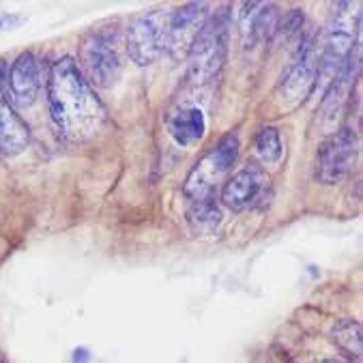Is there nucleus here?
Listing matches in <instances>:
<instances>
[{"label": "nucleus", "instance_id": "obj_9", "mask_svg": "<svg viewBox=\"0 0 363 363\" xmlns=\"http://www.w3.org/2000/svg\"><path fill=\"white\" fill-rule=\"evenodd\" d=\"M359 60H361V48L354 45L352 52L348 54V58L344 60L342 69L337 71V76L333 78V82L327 86V91L323 93V104L318 110V118L320 125L331 133L333 125L337 123L340 114L344 112V106L348 101V93L354 84V78L359 74Z\"/></svg>", "mask_w": 363, "mask_h": 363}, {"label": "nucleus", "instance_id": "obj_17", "mask_svg": "<svg viewBox=\"0 0 363 363\" xmlns=\"http://www.w3.org/2000/svg\"><path fill=\"white\" fill-rule=\"evenodd\" d=\"M254 149H256V155L258 160L264 164V166H275L279 164L281 155H284V147H281V138L277 133L275 127H262L256 135V142H254Z\"/></svg>", "mask_w": 363, "mask_h": 363}, {"label": "nucleus", "instance_id": "obj_13", "mask_svg": "<svg viewBox=\"0 0 363 363\" xmlns=\"http://www.w3.org/2000/svg\"><path fill=\"white\" fill-rule=\"evenodd\" d=\"M267 185L264 172L258 166H245L235 172L222 187V202L233 211L252 206Z\"/></svg>", "mask_w": 363, "mask_h": 363}, {"label": "nucleus", "instance_id": "obj_4", "mask_svg": "<svg viewBox=\"0 0 363 363\" xmlns=\"http://www.w3.org/2000/svg\"><path fill=\"white\" fill-rule=\"evenodd\" d=\"M78 67L93 89L95 86L112 89L123 74L116 30H110V28L89 30L80 41Z\"/></svg>", "mask_w": 363, "mask_h": 363}, {"label": "nucleus", "instance_id": "obj_15", "mask_svg": "<svg viewBox=\"0 0 363 363\" xmlns=\"http://www.w3.org/2000/svg\"><path fill=\"white\" fill-rule=\"evenodd\" d=\"M168 129H170V135L181 144V147H189V144L202 140V135L206 131V121L198 106H189V108L174 112L168 118Z\"/></svg>", "mask_w": 363, "mask_h": 363}, {"label": "nucleus", "instance_id": "obj_12", "mask_svg": "<svg viewBox=\"0 0 363 363\" xmlns=\"http://www.w3.org/2000/svg\"><path fill=\"white\" fill-rule=\"evenodd\" d=\"M41 89L39 78V62L33 52H22L7 76V99L11 97V106L28 108L37 101Z\"/></svg>", "mask_w": 363, "mask_h": 363}, {"label": "nucleus", "instance_id": "obj_18", "mask_svg": "<svg viewBox=\"0 0 363 363\" xmlns=\"http://www.w3.org/2000/svg\"><path fill=\"white\" fill-rule=\"evenodd\" d=\"M331 335H333V342L342 350H346L352 357H361V352H363V331H361V325L357 320L346 318V320L335 323Z\"/></svg>", "mask_w": 363, "mask_h": 363}, {"label": "nucleus", "instance_id": "obj_2", "mask_svg": "<svg viewBox=\"0 0 363 363\" xmlns=\"http://www.w3.org/2000/svg\"><path fill=\"white\" fill-rule=\"evenodd\" d=\"M361 5L359 3H340L333 9V18L327 26L325 39L320 43L318 69H316V86L314 91L325 93L327 86L333 82L337 71L342 69L344 60L357 45L359 20H361Z\"/></svg>", "mask_w": 363, "mask_h": 363}, {"label": "nucleus", "instance_id": "obj_11", "mask_svg": "<svg viewBox=\"0 0 363 363\" xmlns=\"http://www.w3.org/2000/svg\"><path fill=\"white\" fill-rule=\"evenodd\" d=\"M28 125L16 114L11 101L7 99V74L5 65L0 62V155H20L28 147Z\"/></svg>", "mask_w": 363, "mask_h": 363}, {"label": "nucleus", "instance_id": "obj_20", "mask_svg": "<svg viewBox=\"0 0 363 363\" xmlns=\"http://www.w3.org/2000/svg\"><path fill=\"white\" fill-rule=\"evenodd\" d=\"M0 363H5V361H3V357H0Z\"/></svg>", "mask_w": 363, "mask_h": 363}, {"label": "nucleus", "instance_id": "obj_7", "mask_svg": "<svg viewBox=\"0 0 363 363\" xmlns=\"http://www.w3.org/2000/svg\"><path fill=\"white\" fill-rule=\"evenodd\" d=\"M168 20L170 13L160 9L142 13L131 20V24L127 26L125 48L135 65L140 67L153 65L164 54L166 39H168Z\"/></svg>", "mask_w": 363, "mask_h": 363}, {"label": "nucleus", "instance_id": "obj_10", "mask_svg": "<svg viewBox=\"0 0 363 363\" xmlns=\"http://www.w3.org/2000/svg\"><path fill=\"white\" fill-rule=\"evenodd\" d=\"M208 7L204 3H189L177 9L168 20V39L166 50L172 54V58L187 56L196 35L200 33L202 24L208 18Z\"/></svg>", "mask_w": 363, "mask_h": 363}, {"label": "nucleus", "instance_id": "obj_8", "mask_svg": "<svg viewBox=\"0 0 363 363\" xmlns=\"http://www.w3.org/2000/svg\"><path fill=\"white\" fill-rule=\"evenodd\" d=\"M359 138L350 127L331 131L316 153V179L325 185H335L346 179L357 164Z\"/></svg>", "mask_w": 363, "mask_h": 363}, {"label": "nucleus", "instance_id": "obj_16", "mask_svg": "<svg viewBox=\"0 0 363 363\" xmlns=\"http://www.w3.org/2000/svg\"><path fill=\"white\" fill-rule=\"evenodd\" d=\"M187 220L196 233H211L220 226L222 213L215 202V194L187 200Z\"/></svg>", "mask_w": 363, "mask_h": 363}, {"label": "nucleus", "instance_id": "obj_5", "mask_svg": "<svg viewBox=\"0 0 363 363\" xmlns=\"http://www.w3.org/2000/svg\"><path fill=\"white\" fill-rule=\"evenodd\" d=\"M318 56L320 48L316 45V41L312 37L301 39V45L297 48L295 58L288 65L277 89V101L284 110H295L314 93Z\"/></svg>", "mask_w": 363, "mask_h": 363}, {"label": "nucleus", "instance_id": "obj_6", "mask_svg": "<svg viewBox=\"0 0 363 363\" xmlns=\"http://www.w3.org/2000/svg\"><path fill=\"white\" fill-rule=\"evenodd\" d=\"M237 157H239V135L237 133L222 135L187 177L185 183L187 200L215 194V185L235 166Z\"/></svg>", "mask_w": 363, "mask_h": 363}, {"label": "nucleus", "instance_id": "obj_1", "mask_svg": "<svg viewBox=\"0 0 363 363\" xmlns=\"http://www.w3.org/2000/svg\"><path fill=\"white\" fill-rule=\"evenodd\" d=\"M48 104L58 131L74 142L93 138L106 121V110L74 58H58L48 76Z\"/></svg>", "mask_w": 363, "mask_h": 363}, {"label": "nucleus", "instance_id": "obj_19", "mask_svg": "<svg viewBox=\"0 0 363 363\" xmlns=\"http://www.w3.org/2000/svg\"><path fill=\"white\" fill-rule=\"evenodd\" d=\"M323 363H340V361H323Z\"/></svg>", "mask_w": 363, "mask_h": 363}, {"label": "nucleus", "instance_id": "obj_3", "mask_svg": "<svg viewBox=\"0 0 363 363\" xmlns=\"http://www.w3.org/2000/svg\"><path fill=\"white\" fill-rule=\"evenodd\" d=\"M228 28H230V13L224 9L206 18V22L202 24L200 33L196 35L187 52L189 84L204 86L220 76L228 54Z\"/></svg>", "mask_w": 363, "mask_h": 363}, {"label": "nucleus", "instance_id": "obj_14", "mask_svg": "<svg viewBox=\"0 0 363 363\" xmlns=\"http://www.w3.org/2000/svg\"><path fill=\"white\" fill-rule=\"evenodd\" d=\"M241 13H239V30H241V39L245 48H254L258 41H262L264 37L273 35L277 30L275 24V7L273 5H264V3H245L241 5Z\"/></svg>", "mask_w": 363, "mask_h": 363}]
</instances>
